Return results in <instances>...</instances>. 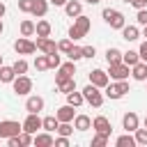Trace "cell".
Segmentation results:
<instances>
[{"label": "cell", "instance_id": "f907efd6", "mask_svg": "<svg viewBox=\"0 0 147 147\" xmlns=\"http://www.w3.org/2000/svg\"><path fill=\"white\" fill-rule=\"evenodd\" d=\"M2 30H5V25H2V18H0V34H2Z\"/></svg>", "mask_w": 147, "mask_h": 147}, {"label": "cell", "instance_id": "7402d4cb", "mask_svg": "<svg viewBox=\"0 0 147 147\" xmlns=\"http://www.w3.org/2000/svg\"><path fill=\"white\" fill-rule=\"evenodd\" d=\"M122 37H124L126 41H136V39L140 37V30H138L136 25H124V28H122Z\"/></svg>", "mask_w": 147, "mask_h": 147}, {"label": "cell", "instance_id": "30bf717a", "mask_svg": "<svg viewBox=\"0 0 147 147\" xmlns=\"http://www.w3.org/2000/svg\"><path fill=\"white\" fill-rule=\"evenodd\" d=\"M41 129V117H39V113H28V117H25V122H23V131H28V133H37Z\"/></svg>", "mask_w": 147, "mask_h": 147}, {"label": "cell", "instance_id": "f1b7e54d", "mask_svg": "<svg viewBox=\"0 0 147 147\" xmlns=\"http://www.w3.org/2000/svg\"><path fill=\"white\" fill-rule=\"evenodd\" d=\"M115 145H117V147H133V145H136V136H131V133L126 131L124 136H119V138L115 140Z\"/></svg>", "mask_w": 147, "mask_h": 147}, {"label": "cell", "instance_id": "e0dca14e", "mask_svg": "<svg viewBox=\"0 0 147 147\" xmlns=\"http://www.w3.org/2000/svg\"><path fill=\"white\" fill-rule=\"evenodd\" d=\"M64 11H67V16H69V18H76V16H80V14H83V5H80L78 0H67Z\"/></svg>", "mask_w": 147, "mask_h": 147}, {"label": "cell", "instance_id": "cb8c5ba5", "mask_svg": "<svg viewBox=\"0 0 147 147\" xmlns=\"http://www.w3.org/2000/svg\"><path fill=\"white\" fill-rule=\"evenodd\" d=\"M48 0H34V7H32V14L37 16V18H41V16H46V11H48Z\"/></svg>", "mask_w": 147, "mask_h": 147}, {"label": "cell", "instance_id": "d4e9b609", "mask_svg": "<svg viewBox=\"0 0 147 147\" xmlns=\"http://www.w3.org/2000/svg\"><path fill=\"white\" fill-rule=\"evenodd\" d=\"M67 103H71L74 108L83 106V103H85V96H83V92H76V90H74V92H69V94H67Z\"/></svg>", "mask_w": 147, "mask_h": 147}, {"label": "cell", "instance_id": "d6a6232c", "mask_svg": "<svg viewBox=\"0 0 147 147\" xmlns=\"http://www.w3.org/2000/svg\"><path fill=\"white\" fill-rule=\"evenodd\" d=\"M67 57H69V60H74V62L83 60V57H85V55H83V46H74V48L67 53Z\"/></svg>", "mask_w": 147, "mask_h": 147}, {"label": "cell", "instance_id": "8992f818", "mask_svg": "<svg viewBox=\"0 0 147 147\" xmlns=\"http://www.w3.org/2000/svg\"><path fill=\"white\" fill-rule=\"evenodd\" d=\"M108 74L113 80H126L129 74H131V67L124 64V62H115V64H108Z\"/></svg>", "mask_w": 147, "mask_h": 147}, {"label": "cell", "instance_id": "816d5d0a", "mask_svg": "<svg viewBox=\"0 0 147 147\" xmlns=\"http://www.w3.org/2000/svg\"><path fill=\"white\" fill-rule=\"evenodd\" d=\"M122 2H126V5H131V0H122Z\"/></svg>", "mask_w": 147, "mask_h": 147}, {"label": "cell", "instance_id": "44dd1931", "mask_svg": "<svg viewBox=\"0 0 147 147\" xmlns=\"http://www.w3.org/2000/svg\"><path fill=\"white\" fill-rule=\"evenodd\" d=\"M37 32V23H32L30 18L21 21V37H32Z\"/></svg>", "mask_w": 147, "mask_h": 147}, {"label": "cell", "instance_id": "7c38bea8", "mask_svg": "<svg viewBox=\"0 0 147 147\" xmlns=\"http://www.w3.org/2000/svg\"><path fill=\"white\" fill-rule=\"evenodd\" d=\"M37 51H41L44 55H51V53H55L57 51V44L51 39V37H37Z\"/></svg>", "mask_w": 147, "mask_h": 147}, {"label": "cell", "instance_id": "83f0119b", "mask_svg": "<svg viewBox=\"0 0 147 147\" xmlns=\"http://www.w3.org/2000/svg\"><path fill=\"white\" fill-rule=\"evenodd\" d=\"M122 62L129 64V67H133V64L140 62V53H138V51H126V53L122 55Z\"/></svg>", "mask_w": 147, "mask_h": 147}, {"label": "cell", "instance_id": "836d02e7", "mask_svg": "<svg viewBox=\"0 0 147 147\" xmlns=\"http://www.w3.org/2000/svg\"><path fill=\"white\" fill-rule=\"evenodd\" d=\"M71 48H74V39H69V37H67V39L57 41V51H60V53H69Z\"/></svg>", "mask_w": 147, "mask_h": 147}, {"label": "cell", "instance_id": "277c9868", "mask_svg": "<svg viewBox=\"0 0 147 147\" xmlns=\"http://www.w3.org/2000/svg\"><path fill=\"white\" fill-rule=\"evenodd\" d=\"M103 90H106L103 94H106L108 99L117 101V99H122V96L129 92V83H126V80H115V83H108Z\"/></svg>", "mask_w": 147, "mask_h": 147}, {"label": "cell", "instance_id": "3957f363", "mask_svg": "<svg viewBox=\"0 0 147 147\" xmlns=\"http://www.w3.org/2000/svg\"><path fill=\"white\" fill-rule=\"evenodd\" d=\"M99 90H101V87H96V85H92V83L83 87L85 103H90L92 108H101V106H103V96H106V94H103V92H99Z\"/></svg>", "mask_w": 147, "mask_h": 147}, {"label": "cell", "instance_id": "f5cc1de1", "mask_svg": "<svg viewBox=\"0 0 147 147\" xmlns=\"http://www.w3.org/2000/svg\"><path fill=\"white\" fill-rule=\"evenodd\" d=\"M0 67H2V55H0Z\"/></svg>", "mask_w": 147, "mask_h": 147}, {"label": "cell", "instance_id": "9c48e42d", "mask_svg": "<svg viewBox=\"0 0 147 147\" xmlns=\"http://www.w3.org/2000/svg\"><path fill=\"white\" fill-rule=\"evenodd\" d=\"M92 129H94L96 133H103V136H108V138H110V131H113V126H110V119H108L106 115H96V117L92 119Z\"/></svg>", "mask_w": 147, "mask_h": 147}, {"label": "cell", "instance_id": "681fc988", "mask_svg": "<svg viewBox=\"0 0 147 147\" xmlns=\"http://www.w3.org/2000/svg\"><path fill=\"white\" fill-rule=\"evenodd\" d=\"M142 37H147V25H145V28H142Z\"/></svg>", "mask_w": 147, "mask_h": 147}, {"label": "cell", "instance_id": "ba28073f", "mask_svg": "<svg viewBox=\"0 0 147 147\" xmlns=\"http://www.w3.org/2000/svg\"><path fill=\"white\" fill-rule=\"evenodd\" d=\"M14 51H16L18 55H32V53L37 51V44L30 41L28 37H18V39L14 41Z\"/></svg>", "mask_w": 147, "mask_h": 147}, {"label": "cell", "instance_id": "4fadbf2b", "mask_svg": "<svg viewBox=\"0 0 147 147\" xmlns=\"http://www.w3.org/2000/svg\"><path fill=\"white\" fill-rule=\"evenodd\" d=\"M122 126H124L129 133H136V129L140 126V119H138V115H136L133 110H129V113L122 117Z\"/></svg>", "mask_w": 147, "mask_h": 147}, {"label": "cell", "instance_id": "603a6c76", "mask_svg": "<svg viewBox=\"0 0 147 147\" xmlns=\"http://www.w3.org/2000/svg\"><path fill=\"white\" fill-rule=\"evenodd\" d=\"M122 55H124V53H122L119 48H115V46H110V48L106 51V62H108V64H115V62H122Z\"/></svg>", "mask_w": 147, "mask_h": 147}, {"label": "cell", "instance_id": "ffe728a7", "mask_svg": "<svg viewBox=\"0 0 147 147\" xmlns=\"http://www.w3.org/2000/svg\"><path fill=\"white\" fill-rule=\"evenodd\" d=\"M57 126H60V119H57L55 115H48V117L41 119V129H44V131H51V133H53V131H57Z\"/></svg>", "mask_w": 147, "mask_h": 147}, {"label": "cell", "instance_id": "52a82bcc", "mask_svg": "<svg viewBox=\"0 0 147 147\" xmlns=\"http://www.w3.org/2000/svg\"><path fill=\"white\" fill-rule=\"evenodd\" d=\"M11 87H14V92H16L18 96H25V94L32 92V80L23 74V76H16V78L11 80Z\"/></svg>", "mask_w": 147, "mask_h": 147}, {"label": "cell", "instance_id": "2e32d148", "mask_svg": "<svg viewBox=\"0 0 147 147\" xmlns=\"http://www.w3.org/2000/svg\"><path fill=\"white\" fill-rule=\"evenodd\" d=\"M55 117L60 119V122H74V106L71 103H64V106H60L57 108V113H55Z\"/></svg>", "mask_w": 147, "mask_h": 147}, {"label": "cell", "instance_id": "484cf974", "mask_svg": "<svg viewBox=\"0 0 147 147\" xmlns=\"http://www.w3.org/2000/svg\"><path fill=\"white\" fill-rule=\"evenodd\" d=\"M16 78V71H14V67H0V83H11Z\"/></svg>", "mask_w": 147, "mask_h": 147}, {"label": "cell", "instance_id": "1f68e13d", "mask_svg": "<svg viewBox=\"0 0 147 147\" xmlns=\"http://www.w3.org/2000/svg\"><path fill=\"white\" fill-rule=\"evenodd\" d=\"M34 69H37V71L51 69V67H48V55H37V57H34Z\"/></svg>", "mask_w": 147, "mask_h": 147}, {"label": "cell", "instance_id": "60d3db41", "mask_svg": "<svg viewBox=\"0 0 147 147\" xmlns=\"http://www.w3.org/2000/svg\"><path fill=\"white\" fill-rule=\"evenodd\" d=\"M136 21H138L140 25H147V7H145V9H138V16H136Z\"/></svg>", "mask_w": 147, "mask_h": 147}, {"label": "cell", "instance_id": "7dc6e473", "mask_svg": "<svg viewBox=\"0 0 147 147\" xmlns=\"http://www.w3.org/2000/svg\"><path fill=\"white\" fill-rule=\"evenodd\" d=\"M5 11H7V7H5V5H2V2H0V18H2V16H5Z\"/></svg>", "mask_w": 147, "mask_h": 147}, {"label": "cell", "instance_id": "f35d334b", "mask_svg": "<svg viewBox=\"0 0 147 147\" xmlns=\"http://www.w3.org/2000/svg\"><path fill=\"white\" fill-rule=\"evenodd\" d=\"M57 53H60V51H55V53H51V55H48V67H51V69H57V67L62 64V60H60V55H57Z\"/></svg>", "mask_w": 147, "mask_h": 147}, {"label": "cell", "instance_id": "7bdbcfd3", "mask_svg": "<svg viewBox=\"0 0 147 147\" xmlns=\"http://www.w3.org/2000/svg\"><path fill=\"white\" fill-rule=\"evenodd\" d=\"M138 53H140V60L142 62H147V39L140 44V48H138Z\"/></svg>", "mask_w": 147, "mask_h": 147}, {"label": "cell", "instance_id": "4dcf8cb0", "mask_svg": "<svg viewBox=\"0 0 147 147\" xmlns=\"http://www.w3.org/2000/svg\"><path fill=\"white\" fill-rule=\"evenodd\" d=\"M51 30H53V25L48 21H39L37 23V37H51Z\"/></svg>", "mask_w": 147, "mask_h": 147}, {"label": "cell", "instance_id": "b9f144b4", "mask_svg": "<svg viewBox=\"0 0 147 147\" xmlns=\"http://www.w3.org/2000/svg\"><path fill=\"white\" fill-rule=\"evenodd\" d=\"M83 55H85V57H90V60H92V57H94V55H96V48H94V46H83Z\"/></svg>", "mask_w": 147, "mask_h": 147}, {"label": "cell", "instance_id": "ab89813d", "mask_svg": "<svg viewBox=\"0 0 147 147\" xmlns=\"http://www.w3.org/2000/svg\"><path fill=\"white\" fill-rule=\"evenodd\" d=\"M32 7H34V0H18V9H21V11L32 14Z\"/></svg>", "mask_w": 147, "mask_h": 147}, {"label": "cell", "instance_id": "d590c367", "mask_svg": "<svg viewBox=\"0 0 147 147\" xmlns=\"http://www.w3.org/2000/svg\"><path fill=\"white\" fill-rule=\"evenodd\" d=\"M57 133L69 138V136L74 133V126H71V122H60V126H57Z\"/></svg>", "mask_w": 147, "mask_h": 147}, {"label": "cell", "instance_id": "5b68a950", "mask_svg": "<svg viewBox=\"0 0 147 147\" xmlns=\"http://www.w3.org/2000/svg\"><path fill=\"white\" fill-rule=\"evenodd\" d=\"M21 131H23V124H18L16 119H2L0 122V138L2 140L11 138V136H18Z\"/></svg>", "mask_w": 147, "mask_h": 147}, {"label": "cell", "instance_id": "f546056e", "mask_svg": "<svg viewBox=\"0 0 147 147\" xmlns=\"http://www.w3.org/2000/svg\"><path fill=\"white\" fill-rule=\"evenodd\" d=\"M57 90H60L62 94H69V92H74V90H76V78H67V80L57 83Z\"/></svg>", "mask_w": 147, "mask_h": 147}, {"label": "cell", "instance_id": "7a4b0ae2", "mask_svg": "<svg viewBox=\"0 0 147 147\" xmlns=\"http://www.w3.org/2000/svg\"><path fill=\"white\" fill-rule=\"evenodd\" d=\"M101 16H103V21H106L113 30H122V28L126 25L124 14H122V11H117V9H113V7H106V9L101 11Z\"/></svg>", "mask_w": 147, "mask_h": 147}, {"label": "cell", "instance_id": "5bb4252c", "mask_svg": "<svg viewBox=\"0 0 147 147\" xmlns=\"http://www.w3.org/2000/svg\"><path fill=\"white\" fill-rule=\"evenodd\" d=\"M34 147H53L55 145V138L51 136V131H44V133H34V140H32Z\"/></svg>", "mask_w": 147, "mask_h": 147}, {"label": "cell", "instance_id": "9a60e30c", "mask_svg": "<svg viewBox=\"0 0 147 147\" xmlns=\"http://www.w3.org/2000/svg\"><path fill=\"white\" fill-rule=\"evenodd\" d=\"M25 110H28V113H41V110H44V99L37 96V94L28 96V99H25Z\"/></svg>", "mask_w": 147, "mask_h": 147}, {"label": "cell", "instance_id": "ac0fdd59", "mask_svg": "<svg viewBox=\"0 0 147 147\" xmlns=\"http://www.w3.org/2000/svg\"><path fill=\"white\" fill-rule=\"evenodd\" d=\"M131 76L136 78V80H147V62H138V64H133L131 67Z\"/></svg>", "mask_w": 147, "mask_h": 147}, {"label": "cell", "instance_id": "8d00e7d4", "mask_svg": "<svg viewBox=\"0 0 147 147\" xmlns=\"http://www.w3.org/2000/svg\"><path fill=\"white\" fill-rule=\"evenodd\" d=\"M106 145H108V136L96 133V136L92 138V147H106Z\"/></svg>", "mask_w": 147, "mask_h": 147}, {"label": "cell", "instance_id": "6da1fadb", "mask_svg": "<svg viewBox=\"0 0 147 147\" xmlns=\"http://www.w3.org/2000/svg\"><path fill=\"white\" fill-rule=\"evenodd\" d=\"M90 28H92V21L85 16V14H80V16H76L74 18V25L69 28V39H83V37H87V32H90Z\"/></svg>", "mask_w": 147, "mask_h": 147}, {"label": "cell", "instance_id": "4316f807", "mask_svg": "<svg viewBox=\"0 0 147 147\" xmlns=\"http://www.w3.org/2000/svg\"><path fill=\"white\" fill-rule=\"evenodd\" d=\"M57 71H60L62 76H67V78H71V76L76 74V62H74V60H69V62H64V64H60V67H57Z\"/></svg>", "mask_w": 147, "mask_h": 147}, {"label": "cell", "instance_id": "f6af8a7d", "mask_svg": "<svg viewBox=\"0 0 147 147\" xmlns=\"http://www.w3.org/2000/svg\"><path fill=\"white\" fill-rule=\"evenodd\" d=\"M131 5H133L136 9H145V7H147V0H131Z\"/></svg>", "mask_w": 147, "mask_h": 147}, {"label": "cell", "instance_id": "8fae6325", "mask_svg": "<svg viewBox=\"0 0 147 147\" xmlns=\"http://www.w3.org/2000/svg\"><path fill=\"white\" fill-rule=\"evenodd\" d=\"M90 83L103 90V87L110 83V76H108V71H103V69H94V71H90Z\"/></svg>", "mask_w": 147, "mask_h": 147}, {"label": "cell", "instance_id": "c3c4849f", "mask_svg": "<svg viewBox=\"0 0 147 147\" xmlns=\"http://www.w3.org/2000/svg\"><path fill=\"white\" fill-rule=\"evenodd\" d=\"M85 2H87V5H99L101 0H85Z\"/></svg>", "mask_w": 147, "mask_h": 147}, {"label": "cell", "instance_id": "ee69618b", "mask_svg": "<svg viewBox=\"0 0 147 147\" xmlns=\"http://www.w3.org/2000/svg\"><path fill=\"white\" fill-rule=\"evenodd\" d=\"M55 147H69V138H67V136L55 138Z\"/></svg>", "mask_w": 147, "mask_h": 147}, {"label": "cell", "instance_id": "11a10c76", "mask_svg": "<svg viewBox=\"0 0 147 147\" xmlns=\"http://www.w3.org/2000/svg\"><path fill=\"white\" fill-rule=\"evenodd\" d=\"M0 140H2V138H0Z\"/></svg>", "mask_w": 147, "mask_h": 147}, {"label": "cell", "instance_id": "d6986e66", "mask_svg": "<svg viewBox=\"0 0 147 147\" xmlns=\"http://www.w3.org/2000/svg\"><path fill=\"white\" fill-rule=\"evenodd\" d=\"M74 129L76 131H87V129H92V119L87 115H76L74 117Z\"/></svg>", "mask_w": 147, "mask_h": 147}, {"label": "cell", "instance_id": "e575fe53", "mask_svg": "<svg viewBox=\"0 0 147 147\" xmlns=\"http://www.w3.org/2000/svg\"><path fill=\"white\" fill-rule=\"evenodd\" d=\"M11 67H14V71H16V76H23V74L28 71V62H25L23 57H21V60H16V62H14Z\"/></svg>", "mask_w": 147, "mask_h": 147}, {"label": "cell", "instance_id": "bcb514c9", "mask_svg": "<svg viewBox=\"0 0 147 147\" xmlns=\"http://www.w3.org/2000/svg\"><path fill=\"white\" fill-rule=\"evenodd\" d=\"M51 5H55V7H64L67 5V0H48Z\"/></svg>", "mask_w": 147, "mask_h": 147}, {"label": "cell", "instance_id": "74e56055", "mask_svg": "<svg viewBox=\"0 0 147 147\" xmlns=\"http://www.w3.org/2000/svg\"><path fill=\"white\" fill-rule=\"evenodd\" d=\"M136 145H147V126L136 129Z\"/></svg>", "mask_w": 147, "mask_h": 147}, {"label": "cell", "instance_id": "db71d44e", "mask_svg": "<svg viewBox=\"0 0 147 147\" xmlns=\"http://www.w3.org/2000/svg\"><path fill=\"white\" fill-rule=\"evenodd\" d=\"M145 126H147V117H145Z\"/></svg>", "mask_w": 147, "mask_h": 147}]
</instances>
